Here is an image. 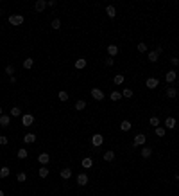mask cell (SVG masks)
I'll return each instance as SVG.
<instances>
[{"label": "cell", "mask_w": 179, "mask_h": 196, "mask_svg": "<svg viewBox=\"0 0 179 196\" xmlns=\"http://www.w3.org/2000/svg\"><path fill=\"white\" fill-rule=\"evenodd\" d=\"M145 142H147V137H145L143 133H138L136 137H134V140H132V148H136V146H143Z\"/></svg>", "instance_id": "obj_1"}, {"label": "cell", "mask_w": 179, "mask_h": 196, "mask_svg": "<svg viewBox=\"0 0 179 196\" xmlns=\"http://www.w3.org/2000/svg\"><path fill=\"white\" fill-rule=\"evenodd\" d=\"M9 24L15 25V27L22 25V24H23V16H22V15H11V16H9Z\"/></svg>", "instance_id": "obj_2"}, {"label": "cell", "mask_w": 179, "mask_h": 196, "mask_svg": "<svg viewBox=\"0 0 179 196\" xmlns=\"http://www.w3.org/2000/svg\"><path fill=\"white\" fill-rule=\"evenodd\" d=\"M32 123H34V115H32V113H23L22 115V124L23 126H32Z\"/></svg>", "instance_id": "obj_3"}, {"label": "cell", "mask_w": 179, "mask_h": 196, "mask_svg": "<svg viewBox=\"0 0 179 196\" xmlns=\"http://www.w3.org/2000/svg\"><path fill=\"white\" fill-rule=\"evenodd\" d=\"M91 97H93L95 101H104V92L100 88H91Z\"/></svg>", "instance_id": "obj_4"}, {"label": "cell", "mask_w": 179, "mask_h": 196, "mask_svg": "<svg viewBox=\"0 0 179 196\" xmlns=\"http://www.w3.org/2000/svg\"><path fill=\"white\" fill-rule=\"evenodd\" d=\"M102 142H104V137L100 133H95L93 137H91V144H93L95 148H98V146H102Z\"/></svg>", "instance_id": "obj_5"}, {"label": "cell", "mask_w": 179, "mask_h": 196, "mask_svg": "<svg viewBox=\"0 0 179 196\" xmlns=\"http://www.w3.org/2000/svg\"><path fill=\"white\" fill-rule=\"evenodd\" d=\"M147 88H150V90H154L158 85H160V79H156V77H147Z\"/></svg>", "instance_id": "obj_6"}, {"label": "cell", "mask_w": 179, "mask_h": 196, "mask_svg": "<svg viewBox=\"0 0 179 196\" xmlns=\"http://www.w3.org/2000/svg\"><path fill=\"white\" fill-rule=\"evenodd\" d=\"M38 162L41 166H47L49 162H50V155L49 153H39V157H38Z\"/></svg>", "instance_id": "obj_7"}, {"label": "cell", "mask_w": 179, "mask_h": 196, "mask_svg": "<svg viewBox=\"0 0 179 196\" xmlns=\"http://www.w3.org/2000/svg\"><path fill=\"white\" fill-rule=\"evenodd\" d=\"M86 184H88V174H86V173H81V174H77V185L84 187Z\"/></svg>", "instance_id": "obj_8"}, {"label": "cell", "mask_w": 179, "mask_h": 196, "mask_svg": "<svg viewBox=\"0 0 179 196\" xmlns=\"http://www.w3.org/2000/svg\"><path fill=\"white\" fill-rule=\"evenodd\" d=\"M47 5H49V4L45 2V0H38V2L34 4V9H36L38 13H43L45 9H47Z\"/></svg>", "instance_id": "obj_9"}, {"label": "cell", "mask_w": 179, "mask_h": 196, "mask_svg": "<svg viewBox=\"0 0 179 196\" xmlns=\"http://www.w3.org/2000/svg\"><path fill=\"white\" fill-rule=\"evenodd\" d=\"M11 124V115H5V113H4V115H0V126H9Z\"/></svg>", "instance_id": "obj_10"}, {"label": "cell", "mask_w": 179, "mask_h": 196, "mask_svg": "<svg viewBox=\"0 0 179 196\" xmlns=\"http://www.w3.org/2000/svg\"><path fill=\"white\" fill-rule=\"evenodd\" d=\"M147 58H149V61H150V63H156V61H158V58H160V54H158L156 51H150V52H147Z\"/></svg>", "instance_id": "obj_11"}, {"label": "cell", "mask_w": 179, "mask_h": 196, "mask_svg": "<svg viewBox=\"0 0 179 196\" xmlns=\"http://www.w3.org/2000/svg\"><path fill=\"white\" fill-rule=\"evenodd\" d=\"M165 81H167V83H174L176 81V70H168L167 76H165Z\"/></svg>", "instance_id": "obj_12"}, {"label": "cell", "mask_w": 179, "mask_h": 196, "mask_svg": "<svg viewBox=\"0 0 179 196\" xmlns=\"http://www.w3.org/2000/svg\"><path fill=\"white\" fill-rule=\"evenodd\" d=\"M23 142H25V144H32V142H36V135H34V133H27V135L23 137Z\"/></svg>", "instance_id": "obj_13"}, {"label": "cell", "mask_w": 179, "mask_h": 196, "mask_svg": "<svg viewBox=\"0 0 179 196\" xmlns=\"http://www.w3.org/2000/svg\"><path fill=\"white\" fill-rule=\"evenodd\" d=\"M70 176H72V169H70V167H63V169H61V178L68 180Z\"/></svg>", "instance_id": "obj_14"}, {"label": "cell", "mask_w": 179, "mask_h": 196, "mask_svg": "<svg viewBox=\"0 0 179 196\" xmlns=\"http://www.w3.org/2000/svg\"><path fill=\"white\" fill-rule=\"evenodd\" d=\"M165 126H167L168 130H174V128H176V119H174V117H167V121H165Z\"/></svg>", "instance_id": "obj_15"}, {"label": "cell", "mask_w": 179, "mask_h": 196, "mask_svg": "<svg viewBox=\"0 0 179 196\" xmlns=\"http://www.w3.org/2000/svg\"><path fill=\"white\" fill-rule=\"evenodd\" d=\"M108 54H109V58L116 56V54H118V47H116V45H109V47H108Z\"/></svg>", "instance_id": "obj_16"}, {"label": "cell", "mask_w": 179, "mask_h": 196, "mask_svg": "<svg viewBox=\"0 0 179 196\" xmlns=\"http://www.w3.org/2000/svg\"><path fill=\"white\" fill-rule=\"evenodd\" d=\"M84 67H86V59H84V58H79L77 61H75V69H77V70H83Z\"/></svg>", "instance_id": "obj_17"}, {"label": "cell", "mask_w": 179, "mask_h": 196, "mask_svg": "<svg viewBox=\"0 0 179 196\" xmlns=\"http://www.w3.org/2000/svg\"><path fill=\"white\" fill-rule=\"evenodd\" d=\"M131 126H132L131 121H122V123H120V130H122V131H129Z\"/></svg>", "instance_id": "obj_18"}, {"label": "cell", "mask_w": 179, "mask_h": 196, "mask_svg": "<svg viewBox=\"0 0 179 196\" xmlns=\"http://www.w3.org/2000/svg\"><path fill=\"white\" fill-rule=\"evenodd\" d=\"M9 174H11V169H9V167H0V178H7L9 176Z\"/></svg>", "instance_id": "obj_19"}, {"label": "cell", "mask_w": 179, "mask_h": 196, "mask_svg": "<svg viewBox=\"0 0 179 196\" xmlns=\"http://www.w3.org/2000/svg\"><path fill=\"white\" fill-rule=\"evenodd\" d=\"M167 97L176 99V97H177V90H176V88H172V86H168V88H167Z\"/></svg>", "instance_id": "obj_20"}, {"label": "cell", "mask_w": 179, "mask_h": 196, "mask_svg": "<svg viewBox=\"0 0 179 196\" xmlns=\"http://www.w3.org/2000/svg\"><path fill=\"white\" fill-rule=\"evenodd\" d=\"M38 174H39V176H41V178H47V176H49V167H47V166L39 167V171H38Z\"/></svg>", "instance_id": "obj_21"}, {"label": "cell", "mask_w": 179, "mask_h": 196, "mask_svg": "<svg viewBox=\"0 0 179 196\" xmlns=\"http://www.w3.org/2000/svg\"><path fill=\"white\" fill-rule=\"evenodd\" d=\"M9 115H11V117H20V115H22V110H20L18 106H13V108H11V113H9Z\"/></svg>", "instance_id": "obj_22"}, {"label": "cell", "mask_w": 179, "mask_h": 196, "mask_svg": "<svg viewBox=\"0 0 179 196\" xmlns=\"http://www.w3.org/2000/svg\"><path fill=\"white\" fill-rule=\"evenodd\" d=\"M91 166H93V160H91L90 157L88 158H83V167H84V169H90Z\"/></svg>", "instance_id": "obj_23"}, {"label": "cell", "mask_w": 179, "mask_h": 196, "mask_svg": "<svg viewBox=\"0 0 179 196\" xmlns=\"http://www.w3.org/2000/svg\"><path fill=\"white\" fill-rule=\"evenodd\" d=\"M106 13H108V16H111V18L116 16V9L113 7V5H108V7H106Z\"/></svg>", "instance_id": "obj_24"}, {"label": "cell", "mask_w": 179, "mask_h": 196, "mask_svg": "<svg viewBox=\"0 0 179 196\" xmlns=\"http://www.w3.org/2000/svg\"><path fill=\"white\" fill-rule=\"evenodd\" d=\"M104 160H106V162H113V160H115V153H113V151H106V153H104Z\"/></svg>", "instance_id": "obj_25"}, {"label": "cell", "mask_w": 179, "mask_h": 196, "mask_svg": "<svg viewBox=\"0 0 179 196\" xmlns=\"http://www.w3.org/2000/svg\"><path fill=\"white\" fill-rule=\"evenodd\" d=\"M109 99H111V101H120V99H122V94L115 90V92H111V94H109Z\"/></svg>", "instance_id": "obj_26"}, {"label": "cell", "mask_w": 179, "mask_h": 196, "mask_svg": "<svg viewBox=\"0 0 179 196\" xmlns=\"http://www.w3.org/2000/svg\"><path fill=\"white\" fill-rule=\"evenodd\" d=\"M150 155H152V150H150L149 146H145L143 150H142V157H143V158H149Z\"/></svg>", "instance_id": "obj_27"}, {"label": "cell", "mask_w": 179, "mask_h": 196, "mask_svg": "<svg viewBox=\"0 0 179 196\" xmlns=\"http://www.w3.org/2000/svg\"><path fill=\"white\" fill-rule=\"evenodd\" d=\"M32 65H34V59H32V58H27V59H25V61H23V69H32Z\"/></svg>", "instance_id": "obj_28"}, {"label": "cell", "mask_w": 179, "mask_h": 196, "mask_svg": "<svg viewBox=\"0 0 179 196\" xmlns=\"http://www.w3.org/2000/svg\"><path fill=\"white\" fill-rule=\"evenodd\" d=\"M124 81H125V79H124V76H122V74H116V76L113 77V83H115V85H122Z\"/></svg>", "instance_id": "obj_29"}, {"label": "cell", "mask_w": 179, "mask_h": 196, "mask_svg": "<svg viewBox=\"0 0 179 196\" xmlns=\"http://www.w3.org/2000/svg\"><path fill=\"white\" fill-rule=\"evenodd\" d=\"M84 108H86V101H77V103H75V110H79V112H81V110H84Z\"/></svg>", "instance_id": "obj_30"}, {"label": "cell", "mask_w": 179, "mask_h": 196, "mask_svg": "<svg viewBox=\"0 0 179 196\" xmlns=\"http://www.w3.org/2000/svg\"><path fill=\"white\" fill-rule=\"evenodd\" d=\"M165 133H167V130H165L163 126H158L156 128V135H158V137H165Z\"/></svg>", "instance_id": "obj_31"}, {"label": "cell", "mask_w": 179, "mask_h": 196, "mask_svg": "<svg viewBox=\"0 0 179 196\" xmlns=\"http://www.w3.org/2000/svg\"><path fill=\"white\" fill-rule=\"evenodd\" d=\"M27 155H29V153H27V150H25V148L18 150V158H22V160H23V158H27Z\"/></svg>", "instance_id": "obj_32"}, {"label": "cell", "mask_w": 179, "mask_h": 196, "mask_svg": "<svg viewBox=\"0 0 179 196\" xmlns=\"http://www.w3.org/2000/svg\"><path fill=\"white\" fill-rule=\"evenodd\" d=\"M57 97H59V101H68V97H70V96H68V94H66L65 90H61V92L57 94Z\"/></svg>", "instance_id": "obj_33"}, {"label": "cell", "mask_w": 179, "mask_h": 196, "mask_svg": "<svg viewBox=\"0 0 179 196\" xmlns=\"http://www.w3.org/2000/svg\"><path fill=\"white\" fill-rule=\"evenodd\" d=\"M149 124H150V126H154V128H158V126H160V119H158V117H150Z\"/></svg>", "instance_id": "obj_34"}, {"label": "cell", "mask_w": 179, "mask_h": 196, "mask_svg": "<svg viewBox=\"0 0 179 196\" xmlns=\"http://www.w3.org/2000/svg\"><path fill=\"white\" fill-rule=\"evenodd\" d=\"M52 29H61V20H59V18L52 20Z\"/></svg>", "instance_id": "obj_35"}, {"label": "cell", "mask_w": 179, "mask_h": 196, "mask_svg": "<svg viewBox=\"0 0 179 196\" xmlns=\"http://www.w3.org/2000/svg\"><path fill=\"white\" fill-rule=\"evenodd\" d=\"M122 97H127V99H131V97H132V90H131V88H125V90L122 92Z\"/></svg>", "instance_id": "obj_36"}, {"label": "cell", "mask_w": 179, "mask_h": 196, "mask_svg": "<svg viewBox=\"0 0 179 196\" xmlns=\"http://www.w3.org/2000/svg\"><path fill=\"white\" fill-rule=\"evenodd\" d=\"M7 142H9V139L5 137V135H0V146H5Z\"/></svg>", "instance_id": "obj_37"}, {"label": "cell", "mask_w": 179, "mask_h": 196, "mask_svg": "<svg viewBox=\"0 0 179 196\" xmlns=\"http://www.w3.org/2000/svg\"><path fill=\"white\" fill-rule=\"evenodd\" d=\"M138 52H147V45H145V43H138Z\"/></svg>", "instance_id": "obj_38"}, {"label": "cell", "mask_w": 179, "mask_h": 196, "mask_svg": "<svg viewBox=\"0 0 179 196\" xmlns=\"http://www.w3.org/2000/svg\"><path fill=\"white\" fill-rule=\"evenodd\" d=\"M5 72H7L9 76H13V74H15V67H13V65H7V67H5Z\"/></svg>", "instance_id": "obj_39"}, {"label": "cell", "mask_w": 179, "mask_h": 196, "mask_svg": "<svg viewBox=\"0 0 179 196\" xmlns=\"http://www.w3.org/2000/svg\"><path fill=\"white\" fill-rule=\"evenodd\" d=\"M18 182H25V180H27V174H25V173H18Z\"/></svg>", "instance_id": "obj_40"}, {"label": "cell", "mask_w": 179, "mask_h": 196, "mask_svg": "<svg viewBox=\"0 0 179 196\" xmlns=\"http://www.w3.org/2000/svg\"><path fill=\"white\" fill-rule=\"evenodd\" d=\"M104 63L108 65V67H113V63H115V61H113V58H106V59H104Z\"/></svg>", "instance_id": "obj_41"}, {"label": "cell", "mask_w": 179, "mask_h": 196, "mask_svg": "<svg viewBox=\"0 0 179 196\" xmlns=\"http://www.w3.org/2000/svg\"><path fill=\"white\" fill-rule=\"evenodd\" d=\"M170 63L174 65V67H177V65H179V58H172V59H170Z\"/></svg>", "instance_id": "obj_42"}, {"label": "cell", "mask_w": 179, "mask_h": 196, "mask_svg": "<svg viewBox=\"0 0 179 196\" xmlns=\"http://www.w3.org/2000/svg\"><path fill=\"white\" fill-rule=\"evenodd\" d=\"M0 115H4V110H2V106H0Z\"/></svg>", "instance_id": "obj_43"}, {"label": "cell", "mask_w": 179, "mask_h": 196, "mask_svg": "<svg viewBox=\"0 0 179 196\" xmlns=\"http://www.w3.org/2000/svg\"><path fill=\"white\" fill-rule=\"evenodd\" d=\"M176 182H179V174H176Z\"/></svg>", "instance_id": "obj_44"}, {"label": "cell", "mask_w": 179, "mask_h": 196, "mask_svg": "<svg viewBox=\"0 0 179 196\" xmlns=\"http://www.w3.org/2000/svg\"><path fill=\"white\" fill-rule=\"evenodd\" d=\"M0 196H4V191H2V189H0Z\"/></svg>", "instance_id": "obj_45"}, {"label": "cell", "mask_w": 179, "mask_h": 196, "mask_svg": "<svg viewBox=\"0 0 179 196\" xmlns=\"http://www.w3.org/2000/svg\"><path fill=\"white\" fill-rule=\"evenodd\" d=\"M0 15H2V9H0Z\"/></svg>", "instance_id": "obj_46"}, {"label": "cell", "mask_w": 179, "mask_h": 196, "mask_svg": "<svg viewBox=\"0 0 179 196\" xmlns=\"http://www.w3.org/2000/svg\"><path fill=\"white\" fill-rule=\"evenodd\" d=\"M177 81H179V79H177Z\"/></svg>", "instance_id": "obj_47"}]
</instances>
